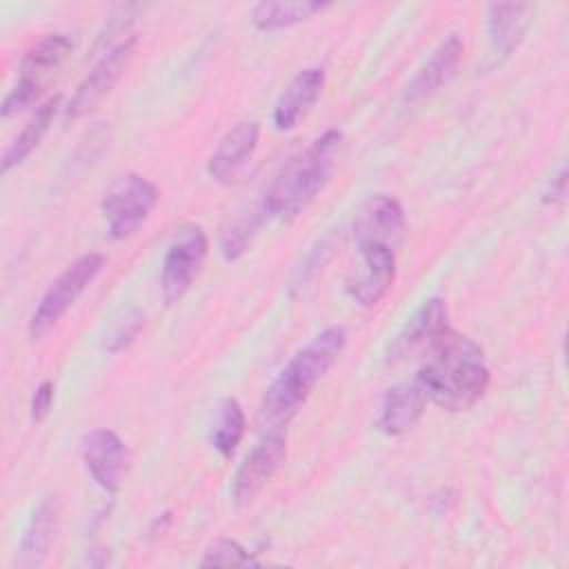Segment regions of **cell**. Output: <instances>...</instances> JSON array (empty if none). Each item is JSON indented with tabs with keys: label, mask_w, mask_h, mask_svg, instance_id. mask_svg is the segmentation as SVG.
I'll list each match as a JSON object with an SVG mask.
<instances>
[{
	"label": "cell",
	"mask_w": 569,
	"mask_h": 569,
	"mask_svg": "<svg viewBox=\"0 0 569 569\" xmlns=\"http://www.w3.org/2000/svg\"><path fill=\"white\" fill-rule=\"evenodd\" d=\"M413 382L433 405L447 411H467L487 393L491 371L478 342L445 327L427 342Z\"/></svg>",
	"instance_id": "cell-1"
},
{
	"label": "cell",
	"mask_w": 569,
	"mask_h": 569,
	"mask_svg": "<svg viewBox=\"0 0 569 569\" xmlns=\"http://www.w3.org/2000/svg\"><path fill=\"white\" fill-rule=\"evenodd\" d=\"M347 345L342 327H327L311 338L278 373L262 398V420L269 429H282L307 402L313 387L338 362Z\"/></svg>",
	"instance_id": "cell-2"
},
{
	"label": "cell",
	"mask_w": 569,
	"mask_h": 569,
	"mask_svg": "<svg viewBox=\"0 0 569 569\" xmlns=\"http://www.w3.org/2000/svg\"><path fill=\"white\" fill-rule=\"evenodd\" d=\"M342 140V131L327 129L305 151L287 160L262 196L264 213L278 220H293L309 207L329 182Z\"/></svg>",
	"instance_id": "cell-3"
},
{
	"label": "cell",
	"mask_w": 569,
	"mask_h": 569,
	"mask_svg": "<svg viewBox=\"0 0 569 569\" xmlns=\"http://www.w3.org/2000/svg\"><path fill=\"white\" fill-rule=\"evenodd\" d=\"M71 51L73 40L67 33H47L40 38L20 62L16 84L4 96L0 107L2 118H9L36 102Z\"/></svg>",
	"instance_id": "cell-4"
},
{
	"label": "cell",
	"mask_w": 569,
	"mask_h": 569,
	"mask_svg": "<svg viewBox=\"0 0 569 569\" xmlns=\"http://www.w3.org/2000/svg\"><path fill=\"white\" fill-rule=\"evenodd\" d=\"M102 253H84L76 258L44 291L40 302L36 305L31 318H29V338L40 340L44 333H49L56 322L73 307V302L82 296V291L93 282V278L104 267Z\"/></svg>",
	"instance_id": "cell-5"
},
{
	"label": "cell",
	"mask_w": 569,
	"mask_h": 569,
	"mask_svg": "<svg viewBox=\"0 0 569 569\" xmlns=\"http://www.w3.org/2000/svg\"><path fill=\"white\" fill-rule=\"evenodd\" d=\"M160 200L158 187L140 173L120 176L102 198V216L107 222V233L113 240H124L133 236L153 207Z\"/></svg>",
	"instance_id": "cell-6"
},
{
	"label": "cell",
	"mask_w": 569,
	"mask_h": 569,
	"mask_svg": "<svg viewBox=\"0 0 569 569\" xmlns=\"http://www.w3.org/2000/svg\"><path fill=\"white\" fill-rule=\"evenodd\" d=\"M209 251L207 233L200 224H184L167 247L162 271H160V289L162 298L171 305L178 302L187 289L191 287L193 278L198 276L204 258Z\"/></svg>",
	"instance_id": "cell-7"
},
{
	"label": "cell",
	"mask_w": 569,
	"mask_h": 569,
	"mask_svg": "<svg viewBox=\"0 0 569 569\" xmlns=\"http://www.w3.org/2000/svg\"><path fill=\"white\" fill-rule=\"evenodd\" d=\"M138 47V36L124 38L116 47H111L84 76V80L78 84L76 93L71 96L69 104L64 107V122H73L87 113H91L118 84L124 69L129 67L133 53Z\"/></svg>",
	"instance_id": "cell-8"
},
{
	"label": "cell",
	"mask_w": 569,
	"mask_h": 569,
	"mask_svg": "<svg viewBox=\"0 0 569 569\" xmlns=\"http://www.w3.org/2000/svg\"><path fill=\"white\" fill-rule=\"evenodd\" d=\"M287 456V438L282 429H269L262 440L244 456L240 462L233 485L231 498L236 507H247L256 500V496L269 485V480L278 473L280 465Z\"/></svg>",
	"instance_id": "cell-9"
},
{
	"label": "cell",
	"mask_w": 569,
	"mask_h": 569,
	"mask_svg": "<svg viewBox=\"0 0 569 569\" xmlns=\"http://www.w3.org/2000/svg\"><path fill=\"white\" fill-rule=\"evenodd\" d=\"M80 458L93 482L113 493L131 467V451L127 442L111 429H91L80 438Z\"/></svg>",
	"instance_id": "cell-10"
},
{
	"label": "cell",
	"mask_w": 569,
	"mask_h": 569,
	"mask_svg": "<svg viewBox=\"0 0 569 569\" xmlns=\"http://www.w3.org/2000/svg\"><path fill=\"white\" fill-rule=\"evenodd\" d=\"M360 264L347 278V293L360 307L378 305L396 278V249L385 244H360Z\"/></svg>",
	"instance_id": "cell-11"
},
{
	"label": "cell",
	"mask_w": 569,
	"mask_h": 569,
	"mask_svg": "<svg viewBox=\"0 0 569 569\" xmlns=\"http://www.w3.org/2000/svg\"><path fill=\"white\" fill-rule=\"evenodd\" d=\"M405 209L393 196H369L353 218V240L360 244H385L396 249L405 236Z\"/></svg>",
	"instance_id": "cell-12"
},
{
	"label": "cell",
	"mask_w": 569,
	"mask_h": 569,
	"mask_svg": "<svg viewBox=\"0 0 569 569\" xmlns=\"http://www.w3.org/2000/svg\"><path fill=\"white\" fill-rule=\"evenodd\" d=\"M258 138L260 127L256 120H244L231 127L209 156L207 173L220 184H231L251 160L258 147Z\"/></svg>",
	"instance_id": "cell-13"
},
{
	"label": "cell",
	"mask_w": 569,
	"mask_h": 569,
	"mask_svg": "<svg viewBox=\"0 0 569 569\" xmlns=\"http://www.w3.org/2000/svg\"><path fill=\"white\" fill-rule=\"evenodd\" d=\"M465 53V42L458 33H449L425 60V64L416 71L411 82L405 89V104H416L429 96H433L442 84H447Z\"/></svg>",
	"instance_id": "cell-14"
},
{
	"label": "cell",
	"mask_w": 569,
	"mask_h": 569,
	"mask_svg": "<svg viewBox=\"0 0 569 569\" xmlns=\"http://www.w3.org/2000/svg\"><path fill=\"white\" fill-rule=\"evenodd\" d=\"M58 527H60V498L56 493H49L40 498V502L36 505L29 518V525L24 527V533L16 553V567L20 569L40 567L49 556Z\"/></svg>",
	"instance_id": "cell-15"
},
{
	"label": "cell",
	"mask_w": 569,
	"mask_h": 569,
	"mask_svg": "<svg viewBox=\"0 0 569 569\" xmlns=\"http://www.w3.org/2000/svg\"><path fill=\"white\" fill-rule=\"evenodd\" d=\"M325 87V69L322 67H307L300 69L280 98L273 104L271 120L276 129L289 131L298 124V120L316 104Z\"/></svg>",
	"instance_id": "cell-16"
},
{
	"label": "cell",
	"mask_w": 569,
	"mask_h": 569,
	"mask_svg": "<svg viewBox=\"0 0 569 569\" xmlns=\"http://www.w3.org/2000/svg\"><path fill=\"white\" fill-rule=\"evenodd\" d=\"M427 396L416 382H400L387 389L380 413H378V429L387 436H402L411 431L422 413H425Z\"/></svg>",
	"instance_id": "cell-17"
},
{
	"label": "cell",
	"mask_w": 569,
	"mask_h": 569,
	"mask_svg": "<svg viewBox=\"0 0 569 569\" xmlns=\"http://www.w3.org/2000/svg\"><path fill=\"white\" fill-rule=\"evenodd\" d=\"M527 2H493L487 7V33L493 58H509L529 27Z\"/></svg>",
	"instance_id": "cell-18"
},
{
	"label": "cell",
	"mask_w": 569,
	"mask_h": 569,
	"mask_svg": "<svg viewBox=\"0 0 569 569\" xmlns=\"http://www.w3.org/2000/svg\"><path fill=\"white\" fill-rule=\"evenodd\" d=\"M447 325V305L442 298L433 296L416 309V313L405 322L393 342L389 345V358H402L420 345H427L436 333H440Z\"/></svg>",
	"instance_id": "cell-19"
},
{
	"label": "cell",
	"mask_w": 569,
	"mask_h": 569,
	"mask_svg": "<svg viewBox=\"0 0 569 569\" xmlns=\"http://www.w3.org/2000/svg\"><path fill=\"white\" fill-rule=\"evenodd\" d=\"M60 102H62L60 93L47 98L36 109V113L29 118V122L22 127V131L9 142V147L2 153V171L4 173L11 171L13 167H18L20 162H24V158L42 142V138L47 136V131L53 124V118H56V113L60 109Z\"/></svg>",
	"instance_id": "cell-20"
},
{
	"label": "cell",
	"mask_w": 569,
	"mask_h": 569,
	"mask_svg": "<svg viewBox=\"0 0 569 569\" xmlns=\"http://www.w3.org/2000/svg\"><path fill=\"white\" fill-rule=\"evenodd\" d=\"M327 2L318 0H264L253 4L251 22L258 31L287 29L309 20L313 13L327 9Z\"/></svg>",
	"instance_id": "cell-21"
},
{
	"label": "cell",
	"mask_w": 569,
	"mask_h": 569,
	"mask_svg": "<svg viewBox=\"0 0 569 569\" xmlns=\"http://www.w3.org/2000/svg\"><path fill=\"white\" fill-rule=\"evenodd\" d=\"M247 429V418L236 398H222L216 405L211 429H209V442L211 447L222 456L229 458L238 449L242 436Z\"/></svg>",
	"instance_id": "cell-22"
},
{
	"label": "cell",
	"mask_w": 569,
	"mask_h": 569,
	"mask_svg": "<svg viewBox=\"0 0 569 569\" xmlns=\"http://www.w3.org/2000/svg\"><path fill=\"white\" fill-rule=\"evenodd\" d=\"M264 218H269V216L264 213L262 202H260V207L238 216L231 222V227L220 238V253L224 256V260H236L247 251V247L251 244V238L256 236V231Z\"/></svg>",
	"instance_id": "cell-23"
},
{
	"label": "cell",
	"mask_w": 569,
	"mask_h": 569,
	"mask_svg": "<svg viewBox=\"0 0 569 569\" xmlns=\"http://www.w3.org/2000/svg\"><path fill=\"white\" fill-rule=\"evenodd\" d=\"M144 327V313L140 309H127L118 320H113V325L109 327V331L104 333V342L102 347L109 353H118L124 351L140 333V329Z\"/></svg>",
	"instance_id": "cell-24"
},
{
	"label": "cell",
	"mask_w": 569,
	"mask_h": 569,
	"mask_svg": "<svg viewBox=\"0 0 569 569\" xmlns=\"http://www.w3.org/2000/svg\"><path fill=\"white\" fill-rule=\"evenodd\" d=\"M200 565L202 567H211V565H216V567H231V565L233 567H258L260 562L240 542L229 540V538H220L207 549Z\"/></svg>",
	"instance_id": "cell-25"
},
{
	"label": "cell",
	"mask_w": 569,
	"mask_h": 569,
	"mask_svg": "<svg viewBox=\"0 0 569 569\" xmlns=\"http://www.w3.org/2000/svg\"><path fill=\"white\" fill-rule=\"evenodd\" d=\"M51 407H53V382L44 380L36 387L31 396V420L42 422L49 416Z\"/></svg>",
	"instance_id": "cell-26"
},
{
	"label": "cell",
	"mask_w": 569,
	"mask_h": 569,
	"mask_svg": "<svg viewBox=\"0 0 569 569\" xmlns=\"http://www.w3.org/2000/svg\"><path fill=\"white\" fill-rule=\"evenodd\" d=\"M565 184H567V171H565V167H560L558 176L551 178V182H549V191L545 193V200H547V202L562 200V196H565Z\"/></svg>",
	"instance_id": "cell-27"
}]
</instances>
